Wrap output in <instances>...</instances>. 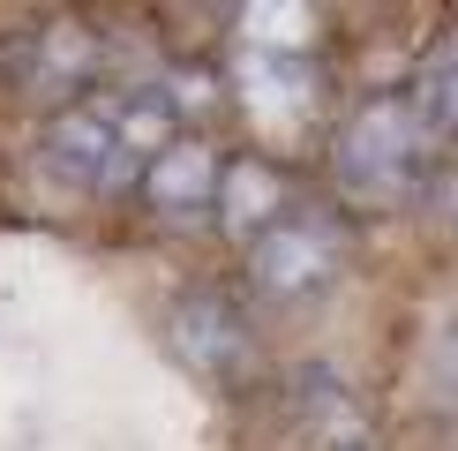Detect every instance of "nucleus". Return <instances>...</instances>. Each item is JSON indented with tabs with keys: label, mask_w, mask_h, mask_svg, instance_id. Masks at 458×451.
Wrapping results in <instances>:
<instances>
[{
	"label": "nucleus",
	"mask_w": 458,
	"mask_h": 451,
	"mask_svg": "<svg viewBox=\"0 0 458 451\" xmlns=\"http://www.w3.org/2000/svg\"><path fill=\"white\" fill-rule=\"evenodd\" d=\"M428 158H436V121L421 98H369L331 143L338 188L353 203H376V211L406 203L428 181Z\"/></svg>",
	"instance_id": "obj_1"
},
{
	"label": "nucleus",
	"mask_w": 458,
	"mask_h": 451,
	"mask_svg": "<svg viewBox=\"0 0 458 451\" xmlns=\"http://www.w3.org/2000/svg\"><path fill=\"white\" fill-rule=\"evenodd\" d=\"M346 271V226L331 211H316V203H301L285 226L248 249V278H256L263 301H285V309H301V301L331 294V278Z\"/></svg>",
	"instance_id": "obj_2"
},
{
	"label": "nucleus",
	"mask_w": 458,
	"mask_h": 451,
	"mask_svg": "<svg viewBox=\"0 0 458 451\" xmlns=\"http://www.w3.org/2000/svg\"><path fill=\"white\" fill-rule=\"evenodd\" d=\"M46 166L61 181H83V188H121L136 174L128 158V136H121V90H90V98H68L61 113L46 121Z\"/></svg>",
	"instance_id": "obj_3"
},
{
	"label": "nucleus",
	"mask_w": 458,
	"mask_h": 451,
	"mask_svg": "<svg viewBox=\"0 0 458 451\" xmlns=\"http://www.w3.org/2000/svg\"><path fill=\"white\" fill-rule=\"evenodd\" d=\"M165 338H174V353L203 376V384H241V376L256 369V331H248V316L211 286H188L174 309H165Z\"/></svg>",
	"instance_id": "obj_4"
},
{
	"label": "nucleus",
	"mask_w": 458,
	"mask_h": 451,
	"mask_svg": "<svg viewBox=\"0 0 458 451\" xmlns=\"http://www.w3.org/2000/svg\"><path fill=\"white\" fill-rule=\"evenodd\" d=\"M285 413L301 421V437H309L316 451H369L376 444V421H369V406H360V391L338 369H323V362H309L293 376Z\"/></svg>",
	"instance_id": "obj_5"
},
{
	"label": "nucleus",
	"mask_w": 458,
	"mask_h": 451,
	"mask_svg": "<svg viewBox=\"0 0 458 451\" xmlns=\"http://www.w3.org/2000/svg\"><path fill=\"white\" fill-rule=\"evenodd\" d=\"M143 203L158 218H203V211H218V188H225V166H218V150L203 143V136H181V143H165L158 158L143 166Z\"/></svg>",
	"instance_id": "obj_6"
},
{
	"label": "nucleus",
	"mask_w": 458,
	"mask_h": 451,
	"mask_svg": "<svg viewBox=\"0 0 458 451\" xmlns=\"http://www.w3.org/2000/svg\"><path fill=\"white\" fill-rule=\"evenodd\" d=\"M301 211V196H293V181L278 174L271 158H241V166H225V188H218V226L233 241H248L256 249L271 226H285Z\"/></svg>",
	"instance_id": "obj_7"
},
{
	"label": "nucleus",
	"mask_w": 458,
	"mask_h": 451,
	"mask_svg": "<svg viewBox=\"0 0 458 451\" xmlns=\"http://www.w3.org/2000/svg\"><path fill=\"white\" fill-rule=\"evenodd\" d=\"M421 106H428L436 136H458V30L428 53V68H421Z\"/></svg>",
	"instance_id": "obj_8"
}]
</instances>
